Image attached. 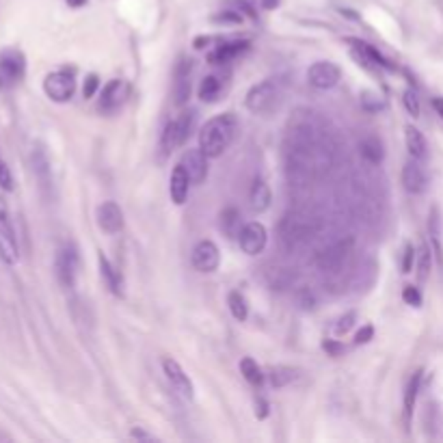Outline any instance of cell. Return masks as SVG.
I'll use <instances>...</instances> for the list:
<instances>
[{
  "instance_id": "cell-48",
  "label": "cell",
  "mask_w": 443,
  "mask_h": 443,
  "mask_svg": "<svg viewBox=\"0 0 443 443\" xmlns=\"http://www.w3.org/2000/svg\"><path fill=\"white\" fill-rule=\"evenodd\" d=\"M303 147H305V149H309V141H307V139L303 141ZM294 156H296V158H301V156H303V160H309V153H301L299 149L294 151Z\"/></svg>"
},
{
  "instance_id": "cell-34",
  "label": "cell",
  "mask_w": 443,
  "mask_h": 443,
  "mask_svg": "<svg viewBox=\"0 0 443 443\" xmlns=\"http://www.w3.org/2000/svg\"><path fill=\"white\" fill-rule=\"evenodd\" d=\"M227 305H230L232 316H234L236 320H240V322L247 320V316H249V305H247V299L242 296L240 292H230Z\"/></svg>"
},
{
  "instance_id": "cell-22",
  "label": "cell",
  "mask_w": 443,
  "mask_h": 443,
  "mask_svg": "<svg viewBox=\"0 0 443 443\" xmlns=\"http://www.w3.org/2000/svg\"><path fill=\"white\" fill-rule=\"evenodd\" d=\"M98 264H100V275H102V279H104V283H106V287L110 292H113L115 296H123V287H126V283H123V275L115 269L113 264H110V260L106 257V255H98Z\"/></svg>"
},
{
  "instance_id": "cell-46",
  "label": "cell",
  "mask_w": 443,
  "mask_h": 443,
  "mask_svg": "<svg viewBox=\"0 0 443 443\" xmlns=\"http://www.w3.org/2000/svg\"><path fill=\"white\" fill-rule=\"evenodd\" d=\"M255 415H257L260 419L269 415V405H266L264 400H257V403H255Z\"/></svg>"
},
{
  "instance_id": "cell-31",
  "label": "cell",
  "mask_w": 443,
  "mask_h": 443,
  "mask_svg": "<svg viewBox=\"0 0 443 443\" xmlns=\"http://www.w3.org/2000/svg\"><path fill=\"white\" fill-rule=\"evenodd\" d=\"M430 266H433V247H428L426 242H422V247L417 251V279L426 281L430 275Z\"/></svg>"
},
{
  "instance_id": "cell-25",
  "label": "cell",
  "mask_w": 443,
  "mask_h": 443,
  "mask_svg": "<svg viewBox=\"0 0 443 443\" xmlns=\"http://www.w3.org/2000/svg\"><path fill=\"white\" fill-rule=\"evenodd\" d=\"M428 234H430V247H433V255L437 257L439 266L443 269V240H441V216L439 210L433 208L428 214Z\"/></svg>"
},
{
  "instance_id": "cell-16",
  "label": "cell",
  "mask_w": 443,
  "mask_h": 443,
  "mask_svg": "<svg viewBox=\"0 0 443 443\" xmlns=\"http://www.w3.org/2000/svg\"><path fill=\"white\" fill-rule=\"evenodd\" d=\"M403 184L411 195H422L428 188V173L424 160L409 158L403 167Z\"/></svg>"
},
{
  "instance_id": "cell-28",
  "label": "cell",
  "mask_w": 443,
  "mask_h": 443,
  "mask_svg": "<svg viewBox=\"0 0 443 443\" xmlns=\"http://www.w3.org/2000/svg\"><path fill=\"white\" fill-rule=\"evenodd\" d=\"M422 376H424L422 370H415L413 376L409 379V385H407V391H405V419H407V422H409L411 415H413L417 393H419V387H422Z\"/></svg>"
},
{
  "instance_id": "cell-15",
  "label": "cell",
  "mask_w": 443,
  "mask_h": 443,
  "mask_svg": "<svg viewBox=\"0 0 443 443\" xmlns=\"http://www.w3.org/2000/svg\"><path fill=\"white\" fill-rule=\"evenodd\" d=\"M190 262L199 273H214L220 264V251L212 240H202L195 245Z\"/></svg>"
},
{
  "instance_id": "cell-11",
  "label": "cell",
  "mask_w": 443,
  "mask_h": 443,
  "mask_svg": "<svg viewBox=\"0 0 443 443\" xmlns=\"http://www.w3.org/2000/svg\"><path fill=\"white\" fill-rule=\"evenodd\" d=\"M27 74V59L20 50L7 48L0 52V80L5 84H15Z\"/></svg>"
},
{
  "instance_id": "cell-1",
  "label": "cell",
  "mask_w": 443,
  "mask_h": 443,
  "mask_svg": "<svg viewBox=\"0 0 443 443\" xmlns=\"http://www.w3.org/2000/svg\"><path fill=\"white\" fill-rule=\"evenodd\" d=\"M238 132V119L234 113H223L216 115L199 132V147L206 151L208 158H218L223 153Z\"/></svg>"
},
{
  "instance_id": "cell-8",
  "label": "cell",
  "mask_w": 443,
  "mask_h": 443,
  "mask_svg": "<svg viewBox=\"0 0 443 443\" xmlns=\"http://www.w3.org/2000/svg\"><path fill=\"white\" fill-rule=\"evenodd\" d=\"M43 91H46V96L57 102V104H63V102H70L74 91H76V80H74V74L72 72H52L46 76V80H43Z\"/></svg>"
},
{
  "instance_id": "cell-27",
  "label": "cell",
  "mask_w": 443,
  "mask_h": 443,
  "mask_svg": "<svg viewBox=\"0 0 443 443\" xmlns=\"http://www.w3.org/2000/svg\"><path fill=\"white\" fill-rule=\"evenodd\" d=\"M249 202H251V208H253L255 212L269 210V208H271V202H273V195H271L269 184H266L264 180H255L253 186H251Z\"/></svg>"
},
{
  "instance_id": "cell-44",
  "label": "cell",
  "mask_w": 443,
  "mask_h": 443,
  "mask_svg": "<svg viewBox=\"0 0 443 443\" xmlns=\"http://www.w3.org/2000/svg\"><path fill=\"white\" fill-rule=\"evenodd\" d=\"M372 333H374V329L372 326H363L357 336H354V344H366V342H370V338H372Z\"/></svg>"
},
{
  "instance_id": "cell-33",
  "label": "cell",
  "mask_w": 443,
  "mask_h": 443,
  "mask_svg": "<svg viewBox=\"0 0 443 443\" xmlns=\"http://www.w3.org/2000/svg\"><path fill=\"white\" fill-rule=\"evenodd\" d=\"M240 372H242V376H245V379L251 385H262L264 383V372H262V368L251 357H245V359L240 361Z\"/></svg>"
},
{
  "instance_id": "cell-35",
  "label": "cell",
  "mask_w": 443,
  "mask_h": 443,
  "mask_svg": "<svg viewBox=\"0 0 443 443\" xmlns=\"http://www.w3.org/2000/svg\"><path fill=\"white\" fill-rule=\"evenodd\" d=\"M403 102H405V108L409 110L411 117H419V98L415 93V89H407L405 96H403Z\"/></svg>"
},
{
  "instance_id": "cell-9",
  "label": "cell",
  "mask_w": 443,
  "mask_h": 443,
  "mask_svg": "<svg viewBox=\"0 0 443 443\" xmlns=\"http://www.w3.org/2000/svg\"><path fill=\"white\" fill-rule=\"evenodd\" d=\"M193 61L188 57H180L173 68V102L177 106H184L190 98L193 89Z\"/></svg>"
},
{
  "instance_id": "cell-43",
  "label": "cell",
  "mask_w": 443,
  "mask_h": 443,
  "mask_svg": "<svg viewBox=\"0 0 443 443\" xmlns=\"http://www.w3.org/2000/svg\"><path fill=\"white\" fill-rule=\"evenodd\" d=\"M232 5L236 11H240L242 15H249V17H255V11L251 9V5L247 3V0H232Z\"/></svg>"
},
{
  "instance_id": "cell-39",
  "label": "cell",
  "mask_w": 443,
  "mask_h": 443,
  "mask_svg": "<svg viewBox=\"0 0 443 443\" xmlns=\"http://www.w3.org/2000/svg\"><path fill=\"white\" fill-rule=\"evenodd\" d=\"M98 87H100V78H98L96 74H89V76L84 78V84H82V96H84V100L93 98L96 91H98Z\"/></svg>"
},
{
  "instance_id": "cell-41",
  "label": "cell",
  "mask_w": 443,
  "mask_h": 443,
  "mask_svg": "<svg viewBox=\"0 0 443 443\" xmlns=\"http://www.w3.org/2000/svg\"><path fill=\"white\" fill-rule=\"evenodd\" d=\"M415 257H417L415 249H413L411 245H407V247H405V257H403V273H411Z\"/></svg>"
},
{
  "instance_id": "cell-5",
  "label": "cell",
  "mask_w": 443,
  "mask_h": 443,
  "mask_svg": "<svg viewBox=\"0 0 443 443\" xmlns=\"http://www.w3.org/2000/svg\"><path fill=\"white\" fill-rule=\"evenodd\" d=\"M78 264H80V255L74 242H65V245L57 251V260H54V269H57V277L61 281L63 287H72L76 285V275H78Z\"/></svg>"
},
{
  "instance_id": "cell-23",
  "label": "cell",
  "mask_w": 443,
  "mask_h": 443,
  "mask_svg": "<svg viewBox=\"0 0 443 443\" xmlns=\"http://www.w3.org/2000/svg\"><path fill=\"white\" fill-rule=\"evenodd\" d=\"M249 50V41H227V43H220V46L216 50H212L208 54L210 63L218 65V63H230L234 61L236 57H240L242 52H247Z\"/></svg>"
},
{
  "instance_id": "cell-47",
  "label": "cell",
  "mask_w": 443,
  "mask_h": 443,
  "mask_svg": "<svg viewBox=\"0 0 443 443\" xmlns=\"http://www.w3.org/2000/svg\"><path fill=\"white\" fill-rule=\"evenodd\" d=\"M433 108L437 110V115L443 119V98H433Z\"/></svg>"
},
{
  "instance_id": "cell-18",
  "label": "cell",
  "mask_w": 443,
  "mask_h": 443,
  "mask_svg": "<svg viewBox=\"0 0 443 443\" xmlns=\"http://www.w3.org/2000/svg\"><path fill=\"white\" fill-rule=\"evenodd\" d=\"M180 165L186 169L193 184H202L208 177V156H206V151L202 147L184 151Z\"/></svg>"
},
{
  "instance_id": "cell-49",
  "label": "cell",
  "mask_w": 443,
  "mask_h": 443,
  "mask_svg": "<svg viewBox=\"0 0 443 443\" xmlns=\"http://www.w3.org/2000/svg\"><path fill=\"white\" fill-rule=\"evenodd\" d=\"M72 9H78V7H84L87 5V0H65Z\"/></svg>"
},
{
  "instance_id": "cell-20",
  "label": "cell",
  "mask_w": 443,
  "mask_h": 443,
  "mask_svg": "<svg viewBox=\"0 0 443 443\" xmlns=\"http://www.w3.org/2000/svg\"><path fill=\"white\" fill-rule=\"evenodd\" d=\"M348 43H352V52H354V57H357L359 63L374 65V68H383V70H393V65L379 50L372 48L370 43L359 41V39H348Z\"/></svg>"
},
{
  "instance_id": "cell-45",
  "label": "cell",
  "mask_w": 443,
  "mask_h": 443,
  "mask_svg": "<svg viewBox=\"0 0 443 443\" xmlns=\"http://www.w3.org/2000/svg\"><path fill=\"white\" fill-rule=\"evenodd\" d=\"M322 346H324V350H329L331 354H333V357H338L340 352H344V346H342V344H338V342H333V340H326Z\"/></svg>"
},
{
  "instance_id": "cell-36",
  "label": "cell",
  "mask_w": 443,
  "mask_h": 443,
  "mask_svg": "<svg viewBox=\"0 0 443 443\" xmlns=\"http://www.w3.org/2000/svg\"><path fill=\"white\" fill-rule=\"evenodd\" d=\"M361 106L366 110H370V113H376V110H381L385 106V102L381 100V96L366 91V93H361Z\"/></svg>"
},
{
  "instance_id": "cell-3",
  "label": "cell",
  "mask_w": 443,
  "mask_h": 443,
  "mask_svg": "<svg viewBox=\"0 0 443 443\" xmlns=\"http://www.w3.org/2000/svg\"><path fill=\"white\" fill-rule=\"evenodd\" d=\"M314 234V220L307 214H287L281 220V242L287 249H296L305 242H309Z\"/></svg>"
},
{
  "instance_id": "cell-14",
  "label": "cell",
  "mask_w": 443,
  "mask_h": 443,
  "mask_svg": "<svg viewBox=\"0 0 443 443\" xmlns=\"http://www.w3.org/2000/svg\"><path fill=\"white\" fill-rule=\"evenodd\" d=\"M266 240H269V234H266V227L257 220H251V223H245L238 234V245L247 255H257L264 251Z\"/></svg>"
},
{
  "instance_id": "cell-10",
  "label": "cell",
  "mask_w": 443,
  "mask_h": 443,
  "mask_svg": "<svg viewBox=\"0 0 443 443\" xmlns=\"http://www.w3.org/2000/svg\"><path fill=\"white\" fill-rule=\"evenodd\" d=\"M31 163H33V171H35V177H37V184H39L41 193L46 197H52V190H54L52 167H50L48 151L41 143H35L33 153H31Z\"/></svg>"
},
{
  "instance_id": "cell-24",
  "label": "cell",
  "mask_w": 443,
  "mask_h": 443,
  "mask_svg": "<svg viewBox=\"0 0 443 443\" xmlns=\"http://www.w3.org/2000/svg\"><path fill=\"white\" fill-rule=\"evenodd\" d=\"M405 141H407V149L411 153V158H417V160L428 158V143L417 128H413V126L405 128Z\"/></svg>"
},
{
  "instance_id": "cell-26",
  "label": "cell",
  "mask_w": 443,
  "mask_h": 443,
  "mask_svg": "<svg viewBox=\"0 0 443 443\" xmlns=\"http://www.w3.org/2000/svg\"><path fill=\"white\" fill-rule=\"evenodd\" d=\"M359 153L361 158L370 165H381L383 158H385V147H383V141L379 137H366L361 143H359Z\"/></svg>"
},
{
  "instance_id": "cell-17",
  "label": "cell",
  "mask_w": 443,
  "mask_h": 443,
  "mask_svg": "<svg viewBox=\"0 0 443 443\" xmlns=\"http://www.w3.org/2000/svg\"><path fill=\"white\" fill-rule=\"evenodd\" d=\"M163 370H165V376H167V381L171 383V387L180 393L184 400H193L195 387H193V381L188 379V374L184 372V368L177 363L175 359L167 357V359H163Z\"/></svg>"
},
{
  "instance_id": "cell-6",
  "label": "cell",
  "mask_w": 443,
  "mask_h": 443,
  "mask_svg": "<svg viewBox=\"0 0 443 443\" xmlns=\"http://www.w3.org/2000/svg\"><path fill=\"white\" fill-rule=\"evenodd\" d=\"M0 260L5 264L13 266L20 260V245H17V236L11 223V216L7 210V204L0 199Z\"/></svg>"
},
{
  "instance_id": "cell-7",
  "label": "cell",
  "mask_w": 443,
  "mask_h": 443,
  "mask_svg": "<svg viewBox=\"0 0 443 443\" xmlns=\"http://www.w3.org/2000/svg\"><path fill=\"white\" fill-rule=\"evenodd\" d=\"M350 253H352V238L338 240L331 247H326L324 251L318 253L316 266L324 273H338V271L344 269V264L350 257Z\"/></svg>"
},
{
  "instance_id": "cell-29",
  "label": "cell",
  "mask_w": 443,
  "mask_h": 443,
  "mask_svg": "<svg viewBox=\"0 0 443 443\" xmlns=\"http://www.w3.org/2000/svg\"><path fill=\"white\" fill-rule=\"evenodd\" d=\"M220 230L230 238H238L242 225H240V210L236 208H225L220 212Z\"/></svg>"
},
{
  "instance_id": "cell-50",
  "label": "cell",
  "mask_w": 443,
  "mask_h": 443,
  "mask_svg": "<svg viewBox=\"0 0 443 443\" xmlns=\"http://www.w3.org/2000/svg\"><path fill=\"white\" fill-rule=\"evenodd\" d=\"M279 5V0H262V7L264 9H275Z\"/></svg>"
},
{
  "instance_id": "cell-21",
  "label": "cell",
  "mask_w": 443,
  "mask_h": 443,
  "mask_svg": "<svg viewBox=\"0 0 443 443\" xmlns=\"http://www.w3.org/2000/svg\"><path fill=\"white\" fill-rule=\"evenodd\" d=\"M190 177L186 173V169L182 165H177L171 173V180H169V195L173 199V204L182 206L188 197V188H190Z\"/></svg>"
},
{
  "instance_id": "cell-2",
  "label": "cell",
  "mask_w": 443,
  "mask_h": 443,
  "mask_svg": "<svg viewBox=\"0 0 443 443\" xmlns=\"http://www.w3.org/2000/svg\"><path fill=\"white\" fill-rule=\"evenodd\" d=\"M281 96H283V80L281 78H266V80H262V82H257L249 89L245 104L251 113L264 115V113H271L273 108H277V104L281 102Z\"/></svg>"
},
{
  "instance_id": "cell-19",
  "label": "cell",
  "mask_w": 443,
  "mask_h": 443,
  "mask_svg": "<svg viewBox=\"0 0 443 443\" xmlns=\"http://www.w3.org/2000/svg\"><path fill=\"white\" fill-rule=\"evenodd\" d=\"M96 216H98L100 230L110 234V236H115V234H119L123 230V212H121V208L115 202H104L98 208Z\"/></svg>"
},
{
  "instance_id": "cell-12",
  "label": "cell",
  "mask_w": 443,
  "mask_h": 443,
  "mask_svg": "<svg viewBox=\"0 0 443 443\" xmlns=\"http://www.w3.org/2000/svg\"><path fill=\"white\" fill-rule=\"evenodd\" d=\"M342 78V72L336 63L331 61H318L312 68L307 70V82L312 84L318 91H326V89H333Z\"/></svg>"
},
{
  "instance_id": "cell-37",
  "label": "cell",
  "mask_w": 443,
  "mask_h": 443,
  "mask_svg": "<svg viewBox=\"0 0 443 443\" xmlns=\"http://www.w3.org/2000/svg\"><path fill=\"white\" fill-rule=\"evenodd\" d=\"M13 175H11V169L7 167V163L0 158V188L3 190H13Z\"/></svg>"
},
{
  "instance_id": "cell-38",
  "label": "cell",
  "mask_w": 443,
  "mask_h": 443,
  "mask_svg": "<svg viewBox=\"0 0 443 443\" xmlns=\"http://www.w3.org/2000/svg\"><path fill=\"white\" fill-rule=\"evenodd\" d=\"M403 299H405V303L411 305V307H419V305H422V294H419V290H417L415 285H405Z\"/></svg>"
},
{
  "instance_id": "cell-42",
  "label": "cell",
  "mask_w": 443,
  "mask_h": 443,
  "mask_svg": "<svg viewBox=\"0 0 443 443\" xmlns=\"http://www.w3.org/2000/svg\"><path fill=\"white\" fill-rule=\"evenodd\" d=\"M354 318H357V316H354V312H350V314L342 316V318H340V322H338V326H336V333H338V336L346 333V331H348V329L352 326Z\"/></svg>"
},
{
  "instance_id": "cell-4",
  "label": "cell",
  "mask_w": 443,
  "mask_h": 443,
  "mask_svg": "<svg viewBox=\"0 0 443 443\" xmlns=\"http://www.w3.org/2000/svg\"><path fill=\"white\" fill-rule=\"evenodd\" d=\"M195 117H197L195 110H186V113L177 115L175 119H171L165 126L163 139H160V147H163L165 153H169V151H173V149H177L180 145L186 143V139L193 132V126H195Z\"/></svg>"
},
{
  "instance_id": "cell-40",
  "label": "cell",
  "mask_w": 443,
  "mask_h": 443,
  "mask_svg": "<svg viewBox=\"0 0 443 443\" xmlns=\"http://www.w3.org/2000/svg\"><path fill=\"white\" fill-rule=\"evenodd\" d=\"M214 22H223V24H240V22H242V13L236 11V9H227L223 13L214 15Z\"/></svg>"
},
{
  "instance_id": "cell-32",
  "label": "cell",
  "mask_w": 443,
  "mask_h": 443,
  "mask_svg": "<svg viewBox=\"0 0 443 443\" xmlns=\"http://www.w3.org/2000/svg\"><path fill=\"white\" fill-rule=\"evenodd\" d=\"M220 96V80L216 76H206L199 84V98L204 102H214Z\"/></svg>"
},
{
  "instance_id": "cell-30",
  "label": "cell",
  "mask_w": 443,
  "mask_h": 443,
  "mask_svg": "<svg viewBox=\"0 0 443 443\" xmlns=\"http://www.w3.org/2000/svg\"><path fill=\"white\" fill-rule=\"evenodd\" d=\"M271 385L273 387H285V385H290L299 379V370L296 368H290V366H275L271 370Z\"/></svg>"
},
{
  "instance_id": "cell-13",
  "label": "cell",
  "mask_w": 443,
  "mask_h": 443,
  "mask_svg": "<svg viewBox=\"0 0 443 443\" xmlns=\"http://www.w3.org/2000/svg\"><path fill=\"white\" fill-rule=\"evenodd\" d=\"M130 98V84L121 78H115L106 82V87L102 89V98H100V110L102 113H115L119 110L126 100Z\"/></svg>"
}]
</instances>
